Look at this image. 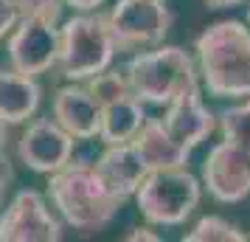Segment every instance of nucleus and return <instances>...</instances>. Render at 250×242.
<instances>
[{
  "label": "nucleus",
  "mask_w": 250,
  "mask_h": 242,
  "mask_svg": "<svg viewBox=\"0 0 250 242\" xmlns=\"http://www.w3.org/2000/svg\"><path fill=\"white\" fill-rule=\"evenodd\" d=\"M93 166L102 175L104 183L110 186V192H115L124 203L135 197L141 180L149 172L132 144H104V152L96 158Z\"/></svg>",
  "instance_id": "obj_13"
},
{
  "label": "nucleus",
  "mask_w": 250,
  "mask_h": 242,
  "mask_svg": "<svg viewBox=\"0 0 250 242\" xmlns=\"http://www.w3.org/2000/svg\"><path fill=\"white\" fill-rule=\"evenodd\" d=\"M219 130H222V138L250 150V96L242 104H236V107L222 110V115H219Z\"/></svg>",
  "instance_id": "obj_19"
},
{
  "label": "nucleus",
  "mask_w": 250,
  "mask_h": 242,
  "mask_svg": "<svg viewBox=\"0 0 250 242\" xmlns=\"http://www.w3.org/2000/svg\"><path fill=\"white\" fill-rule=\"evenodd\" d=\"M174 14L166 0H118L107 12V25L115 51H144L160 45L171 28Z\"/></svg>",
  "instance_id": "obj_6"
},
{
  "label": "nucleus",
  "mask_w": 250,
  "mask_h": 242,
  "mask_svg": "<svg viewBox=\"0 0 250 242\" xmlns=\"http://www.w3.org/2000/svg\"><path fill=\"white\" fill-rule=\"evenodd\" d=\"M245 0H205V6L208 9H214V12H219V9H233V6H242Z\"/></svg>",
  "instance_id": "obj_25"
},
{
  "label": "nucleus",
  "mask_w": 250,
  "mask_h": 242,
  "mask_svg": "<svg viewBox=\"0 0 250 242\" xmlns=\"http://www.w3.org/2000/svg\"><path fill=\"white\" fill-rule=\"evenodd\" d=\"M146 121L144 102L135 96H124L102 107V121H99V138L102 144H129L138 135V130Z\"/></svg>",
  "instance_id": "obj_16"
},
{
  "label": "nucleus",
  "mask_w": 250,
  "mask_h": 242,
  "mask_svg": "<svg viewBox=\"0 0 250 242\" xmlns=\"http://www.w3.org/2000/svg\"><path fill=\"white\" fill-rule=\"evenodd\" d=\"M82 85L87 88V93H90L93 99L102 104V107H104V104H110V102H115V99L132 96L124 68H113V65H110V68H104L102 73L90 76V79H84Z\"/></svg>",
  "instance_id": "obj_17"
},
{
  "label": "nucleus",
  "mask_w": 250,
  "mask_h": 242,
  "mask_svg": "<svg viewBox=\"0 0 250 242\" xmlns=\"http://www.w3.org/2000/svg\"><path fill=\"white\" fill-rule=\"evenodd\" d=\"M65 6H70L73 12H96L99 6H104L107 0H62Z\"/></svg>",
  "instance_id": "obj_24"
},
{
  "label": "nucleus",
  "mask_w": 250,
  "mask_h": 242,
  "mask_svg": "<svg viewBox=\"0 0 250 242\" xmlns=\"http://www.w3.org/2000/svg\"><path fill=\"white\" fill-rule=\"evenodd\" d=\"M163 127L169 130V135L183 147H200L216 127L214 113L205 107L203 96H200V85L186 88L183 93H177L169 104H166V115L160 118Z\"/></svg>",
  "instance_id": "obj_11"
},
{
  "label": "nucleus",
  "mask_w": 250,
  "mask_h": 242,
  "mask_svg": "<svg viewBox=\"0 0 250 242\" xmlns=\"http://www.w3.org/2000/svg\"><path fill=\"white\" fill-rule=\"evenodd\" d=\"M248 23H250V6H248Z\"/></svg>",
  "instance_id": "obj_26"
},
{
  "label": "nucleus",
  "mask_w": 250,
  "mask_h": 242,
  "mask_svg": "<svg viewBox=\"0 0 250 242\" xmlns=\"http://www.w3.org/2000/svg\"><path fill=\"white\" fill-rule=\"evenodd\" d=\"M57 48H59V25L45 20H17L9 31V62L14 70L40 76L57 68Z\"/></svg>",
  "instance_id": "obj_10"
},
{
  "label": "nucleus",
  "mask_w": 250,
  "mask_h": 242,
  "mask_svg": "<svg viewBox=\"0 0 250 242\" xmlns=\"http://www.w3.org/2000/svg\"><path fill=\"white\" fill-rule=\"evenodd\" d=\"M17 20H45V23H57L62 20V0H12Z\"/></svg>",
  "instance_id": "obj_20"
},
{
  "label": "nucleus",
  "mask_w": 250,
  "mask_h": 242,
  "mask_svg": "<svg viewBox=\"0 0 250 242\" xmlns=\"http://www.w3.org/2000/svg\"><path fill=\"white\" fill-rule=\"evenodd\" d=\"M124 73L132 96L155 107H166L177 93L200 85L194 57L180 45H155L152 51L144 48L124 65Z\"/></svg>",
  "instance_id": "obj_3"
},
{
  "label": "nucleus",
  "mask_w": 250,
  "mask_h": 242,
  "mask_svg": "<svg viewBox=\"0 0 250 242\" xmlns=\"http://www.w3.org/2000/svg\"><path fill=\"white\" fill-rule=\"evenodd\" d=\"M124 240L126 242H160V234H155V231L152 228H146V225H144V228H132L129 231V234H124Z\"/></svg>",
  "instance_id": "obj_23"
},
{
  "label": "nucleus",
  "mask_w": 250,
  "mask_h": 242,
  "mask_svg": "<svg viewBox=\"0 0 250 242\" xmlns=\"http://www.w3.org/2000/svg\"><path fill=\"white\" fill-rule=\"evenodd\" d=\"M65 222L37 189H20L0 208V242H59Z\"/></svg>",
  "instance_id": "obj_7"
},
{
  "label": "nucleus",
  "mask_w": 250,
  "mask_h": 242,
  "mask_svg": "<svg viewBox=\"0 0 250 242\" xmlns=\"http://www.w3.org/2000/svg\"><path fill=\"white\" fill-rule=\"evenodd\" d=\"M245 240L248 237L236 225H230L228 220L216 217V214L203 217L191 231L183 234V242H245Z\"/></svg>",
  "instance_id": "obj_18"
},
{
  "label": "nucleus",
  "mask_w": 250,
  "mask_h": 242,
  "mask_svg": "<svg viewBox=\"0 0 250 242\" xmlns=\"http://www.w3.org/2000/svg\"><path fill=\"white\" fill-rule=\"evenodd\" d=\"M76 138L65 132L54 118H31L17 141V158L25 169L37 175H51L73 161Z\"/></svg>",
  "instance_id": "obj_9"
},
{
  "label": "nucleus",
  "mask_w": 250,
  "mask_h": 242,
  "mask_svg": "<svg viewBox=\"0 0 250 242\" xmlns=\"http://www.w3.org/2000/svg\"><path fill=\"white\" fill-rule=\"evenodd\" d=\"M45 195L59 220L79 234L104 231L124 206V200L110 192L96 166L87 161H68L62 169L51 172Z\"/></svg>",
  "instance_id": "obj_1"
},
{
  "label": "nucleus",
  "mask_w": 250,
  "mask_h": 242,
  "mask_svg": "<svg viewBox=\"0 0 250 242\" xmlns=\"http://www.w3.org/2000/svg\"><path fill=\"white\" fill-rule=\"evenodd\" d=\"M203 186L216 203H242L250 195V150L228 138L214 144L203 161Z\"/></svg>",
  "instance_id": "obj_8"
},
{
  "label": "nucleus",
  "mask_w": 250,
  "mask_h": 242,
  "mask_svg": "<svg viewBox=\"0 0 250 242\" xmlns=\"http://www.w3.org/2000/svg\"><path fill=\"white\" fill-rule=\"evenodd\" d=\"M17 23V12H14L12 0H0V40H6L9 31Z\"/></svg>",
  "instance_id": "obj_22"
},
{
  "label": "nucleus",
  "mask_w": 250,
  "mask_h": 242,
  "mask_svg": "<svg viewBox=\"0 0 250 242\" xmlns=\"http://www.w3.org/2000/svg\"><path fill=\"white\" fill-rule=\"evenodd\" d=\"M42 102V88L37 76L20 73L14 68H0V121L17 127L34 118Z\"/></svg>",
  "instance_id": "obj_14"
},
{
  "label": "nucleus",
  "mask_w": 250,
  "mask_h": 242,
  "mask_svg": "<svg viewBox=\"0 0 250 242\" xmlns=\"http://www.w3.org/2000/svg\"><path fill=\"white\" fill-rule=\"evenodd\" d=\"M197 76L214 99L250 96V28L239 20L208 25L194 43Z\"/></svg>",
  "instance_id": "obj_2"
},
{
  "label": "nucleus",
  "mask_w": 250,
  "mask_h": 242,
  "mask_svg": "<svg viewBox=\"0 0 250 242\" xmlns=\"http://www.w3.org/2000/svg\"><path fill=\"white\" fill-rule=\"evenodd\" d=\"M135 152L141 155V161L149 172L152 169H174V166H186L191 158V150L183 147L169 135V130L163 127L160 118H149L144 121V127L138 130V135L129 141Z\"/></svg>",
  "instance_id": "obj_15"
},
{
  "label": "nucleus",
  "mask_w": 250,
  "mask_h": 242,
  "mask_svg": "<svg viewBox=\"0 0 250 242\" xmlns=\"http://www.w3.org/2000/svg\"><path fill=\"white\" fill-rule=\"evenodd\" d=\"M14 183V166H12V158L9 152H0V208L6 206V195Z\"/></svg>",
  "instance_id": "obj_21"
},
{
  "label": "nucleus",
  "mask_w": 250,
  "mask_h": 242,
  "mask_svg": "<svg viewBox=\"0 0 250 242\" xmlns=\"http://www.w3.org/2000/svg\"><path fill=\"white\" fill-rule=\"evenodd\" d=\"M115 40L107 25V14L76 12L59 25L57 70L68 82H84L110 68L115 59Z\"/></svg>",
  "instance_id": "obj_4"
},
{
  "label": "nucleus",
  "mask_w": 250,
  "mask_h": 242,
  "mask_svg": "<svg viewBox=\"0 0 250 242\" xmlns=\"http://www.w3.org/2000/svg\"><path fill=\"white\" fill-rule=\"evenodd\" d=\"M200 195H203L200 180L186 166H174V169L146 172L135 192V203L146 222L171 228V225H183L197 211Z\"/></svg>",
  "instance_id": "obj_5"
},
{
  "label": "nucleus",
  "mask_w": 250,
  "mask_h": 242,
  "mask_svg": "<svg viewBox=\"0 0 250 242\" xmlns=\"http://www.w3.org/2000/svg\"><path fill=\"white\" fill-rule=\"evenodd\" d=\"M51 118L76 141H90L99 138L102 104L87 93L82 82H68L51 99Z\"/></svg>",
  "instance_id": "obj_12"
}]
</instances>
